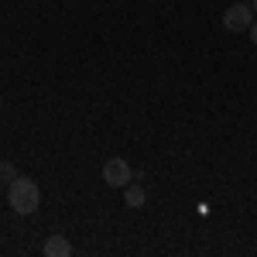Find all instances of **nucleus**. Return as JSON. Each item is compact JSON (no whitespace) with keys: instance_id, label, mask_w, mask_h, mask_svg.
Listing matches in <instances>:
<instances>
[{"instance_id":"nucleus-5","label":"nucleus","mask_w":257,"mask_h":257,"mask_svg":"<svg viewBox=\"0 0 257 257\" xmlns=\"http://www.w3.org/2000/svg\"><path fill=\"white\" fill-rule=\"evenodd\" d=\"M144 189H141V185H134V182H131V185H123V202H127V209H141V206H144Z\"/></svg>"},{"instance_id":"nucleus-6","label":"nucleus","mask_w":257,"mask_h":257,"mask_svg":"<svg viewBox=\"0 0 257 257\" xmlns=\"http://www.w3.org/2000/svg\"><path fill=\"white\" fill-rule=\"evenodd\" d=\"M18 178V168L11 161H0V182H14Z\"/></svg>"},{"instance_id":"nucleus-2","label":"nucleus","mask_w":257,"mask_h":257,"mask_svg":"<svg viewBox=\"0 0 257 257\" xmlns=\"http://www.w3.org/2000/svg\"><path fill=\"white\" fill-rule=\"evenodd\" d=\"M103 182L113 185V189H123V185L134 182V168H131L123 158H110L106 165H103Z\"/></svg>"},{"instance_id":"nucleus-4","label":"nucleus","mask_w":257,"mask_h":257,"mask_svg":"<svg viewBox=\"0 0 257 257\" xmlns=\"http://www.w3.org/2000/svg\"><path fill=\"white\" fill-rule=\"evenodd\" d=\"M41 250H45V257H69V254H72V243L62 237V233H52V237L45 240Z\"/></svg>"},{"instance_id":"nucleus-8","label":"nucleus","mask_w":257,"mask_h":257,"mask_svg":"<svg viewBox=\"0 0 257 257\" xmlns=\"http://www.w3.org/2000/svg\"><path fill=\"white\" fill-rule=\"evenodd\" d=\"M250 7H254V11H257V0H254V4H250Z\"/></svg>"},{"instance_id":"nucleus-3","label":"nucleus","mask_w":257,"mask_h":257,"mask_svg":"<svg viewBox=\"0 0 257 257\" xmlns=\"http://www.w3.org/2000/svg\"><path fill=\"white\" fill-rule=\"evenodd\" d=\"M254 24V7L250 4H233V7H226V14H223V28L226 31H247Z\"/></svg>"},{"instance_id":"nucleus-1","label":"nucleus","mask_w":257,"mask_h":257,"mask_svg":"<svg viewBox=\"0 0 257 257\" xmlns=\"http://www.w3.org/2000/svg\"><path fill=\"white\" fill-rule=\"evenodd\" d=\"M7 202H11V209H14L18 216L38 213V206H41L38 182H35V178H24V175H18L14 182H7Z\"/></svg>"},{"instance_id":"nucleus-9","label":"nucleus","mask_w":257,"mask_h":257,"mask_svg":"<svg viewBox=\"0 0 257 257\" xmlns=\"http://www.w3.org/2000/svg\"><path fill=\"white\" fill-rule=\"evenodd\" d=\"M0 106H4V99H0Z\"/></svg>"},{"instance_id":"nucleus-7","label":"nucleus","mask_w":257,"mask_h":257,"mask_svg":"<svg viewBox=\"0 0 257 257\" xmlns=\"http://www.w3.org/2000/svg\"><path fill=\"white\" fill-rule=\"evenodd\" d=\"M247 35H250V41H254V45H257V21H254V24H250V28H247Z\"/></svg>"}]
</instances>
